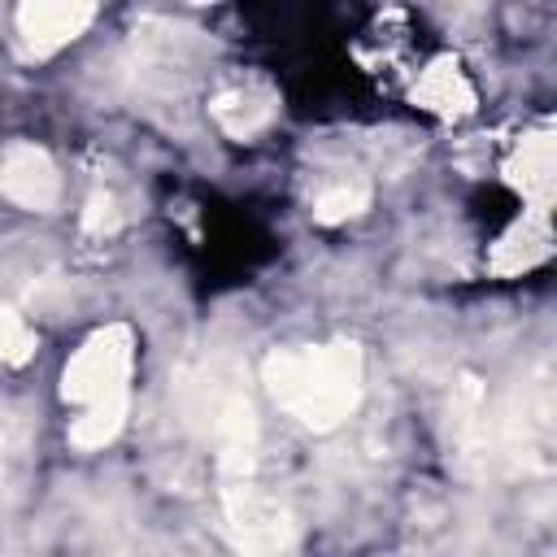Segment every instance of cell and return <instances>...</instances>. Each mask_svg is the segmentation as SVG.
Segmentation results:
<instances>
[{
  "instance_id": "obj_1",
  "label": "cell",
  "mask_w": 557,
  "mask_h": 557,
  "mask_svg": "<svg viewBox=\"0 0 557 557\" xmlns=\"http://www.w3.org/2000/svg\"><path fill=\"white\" fill-rule=\"evenodd\" d=\"M265 387L309 431L339 426L361 400V348L348 339L283 348L265 357Z\"/></svg>"
},
{
  "instance_id": "obj_2",
  "label": "cell",
  "mask_w": 557,
  "mask_h": 557,
  "mask_svg": "<svg viewBox=\"0 0 557 557\" xmlns=\"http://www.w3.org/2000/svg\"><path fill=\"white\" fill-rule=\"evenodd\" d=\"M131 326L113 322L104 331H96L70 361L61 374V396L70 405H78L83 413L70 426V444L74 448H104L122 422H126V383H131Z\"/></svg>"
},
{
  "instance_id": "obj_3",
  "label": "cell",
  "mask_w": 557,
  "mask_h": 557,
  "mask_svg": "<svg viewBox=\"0 0 557 557\" xmlns=\"http://www.w3.org/2000/svg\"><path fill=\"white\" fill-rule=\"evenodd\" d=\"M183 413L213 444L218 466L231 479H248L257 466V413L231 361H205L183 379Z\"/></svg>"
},
{
  "instance_id": "obj_4",
  "label": "cell",
  "mask_w": 557,
  "mask_h": 557,
  "mask_svg": "<svg viewBox=\"0 0 557 557\" xmlns=\"http://www.w3.org/2000/svg\"><path fill=\"white\" fill-rule=\"evenodd\" d=\"M226 535L244 553H278L292 544V518L274 496L248 487L244 479L226 487Z\"/></svg>"
},
{
  "instance_id": "obj_5",
  "label": "cell",
  "mask_w": 557,
  "mask_h": 557,
  "mask_svg": "<svg viewBox=\"0 0 557 557\" xmlns=\"http://www.w3.org/2000/svg\"><path fill=\"white\" fill-rule=\"evenodd\" d=\"M0 191L22 205V209H52L57 205V191H61V178H57V165L44 148L35 144H13L4 157H0Z\"/></svg>"
},
{
  "instance_id": "obj_6",
  "label": "cell",
  "mask_w": 557,
  "mask_h": 557,
  "mask_svg": "<svg viewBox=\"0 0 557 557\" xmlns=\"http://www.w3.org/2000/svg\"><path fill=\"white\" fill-rule=\"evenodd\" d=\"M96 13V0H22L17 4V30L30 52H52L87 30Z\"/></svg>"
},
{
  "instance_id": "obj_7",
  "label": "cell",
  "mask_w": 557,
  "mask_h": 557,
  "mask_svg": "<svg viewBox=\"0 0 557 557\" xmlns=\"http://www.w3.org/2000/svg\"><path fill=\"white\" fill-rule=\"evenodd\" d=\"M413 100L440 117H461L474 109V83L466 78V70L453 57H440L422 70V78L413 83Z\"/></svg>"
},
{
  "instance_id": "obj_8",
  "label": "cell",
  "mask_w": 557,
  "mask_h": 557,
  "mask_svg": "<svg viewBox=\"0 0 557 557\" xmlns=\"http://www.w3.org/2000/svg\"><path fill=\"white\" fill-rule=\"evenodd\" d=\"M213 117L222 122V131L226 135H252V131H261L270 117H274V96L265 91V87H252V83H239V87H226V91H218L213 96Z\"/></svg>"
},
{
  "instance_id": "obj_9",
  "label": "cell",
  "mask_w": 557,
  "mask_h": 557,
  "mask_svg": "<svg viewBox=\"0 0 557 557\" xmlns=\"http://www.w3.org/2000/svg\"><path fill=\"white\" fill-rule=\"evenodd\" d=\"M509 174H513V183H522V191L535 205H548V196H553V139L548 135L522 139V148L509 161Z\"/></svg>"
},
{
  "instance_id": "obj_10",
  "label": "cell",
  "mask_w": 557,
  "mask_h": 557,
  "mask_svg": "<svg viewBox=\"0 0 557 557\" xmlns=\"http://www.w3.org/2000/svg\"><path fill=\"white\" fill-rule=\"evenodd\" d=\"M544 252H548V231H544V226H518V231L496 248L492 265H496V270H505V274H513V270L535 265Z\"/></svg>"
},
{
  "instance_id": "obj_11",
  "label": "cell",
  "mask_w": 557,
  "mask_h": 557,
  "mask_svg": "<svg viewBox=\"0 0 557 557\" xmlns=\"http://www.w3.org/2000/svg\"><path fill=\"white\" fill-rule=\"evenodd\" d=\"M366 205H370V187L366 183H335V187L318 191L313 218L318 222H344V218H357Z\"/></svg>"
},
{
  "instance_id": "obj_12",
  "label": "cell",
  "mask_w": 557,
  "mask_h": 557,
  "mask_svg": "<svg viewBox=\"0 0 557 557\" xmlns=\"http://www.w3.org/2000/svg\"><path fill=\"white\" fill-rule=\"evenodd\" d=\"M30 352H35V331L26 326V318L17 309L0 305V361L22 366V361H30Z\"/></svg>"
},
{
  "instance_id": "obj_13",
  "label": "cell",
  "mask_w": 557,
  "mask_h": 557,
  "mask_svg": "<svg viewBox=\"0 0 557 557\" xmlns=\"http://www.w3.org/2000/svg\"><path fill=\"white\" fill-rule=\"evenodd\" d=\"M117 209H113V196H104V191H96L91 200H87V213H83V226L91 231V235H109V231H117Z\"/></svg>"
}]
</instances>
